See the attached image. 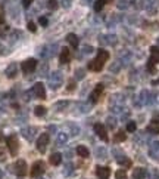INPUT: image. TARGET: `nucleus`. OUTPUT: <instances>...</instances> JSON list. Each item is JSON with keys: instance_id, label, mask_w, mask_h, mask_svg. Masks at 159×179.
<instances>
[{"instance_id": "12", "label": "nucleus", "mask_w": 159, "mask_h": 179, "mask_svg": "<svg viewBox=\"0 0 159 179\" xmlns=\"http://www.w3.org/2000/svg\"><path fill=\"white\" fill-rule=\"evenodd\" d=\"M61 161H62V154L61 152H53L50 155V164L58 166V164H61Z\"/></svg>"}, {"instance_id": "19", "label": "nucleus", "mask_w": 159, "mask_h": 179, "mask_svg": "<svg viewBox=\"0 0 159 179\" xmlns=\"http://www.w3.org/2000/svg\"><path fill=\"white\" fill-rule=\"evenodd\" d=\"M106 1H108V0H96V3H94V10H96V12H100V10L103 9V6L106 4Z\"/></svg>"}, {"instance_id": "29", "label": "nucleus", "mask_w": 159, "mask_h": 179, "mask_svg": "<svg viewBox=\"0 0 159 179\" xmlns=\"http://www.w3.org/2000/svg\"><path fill=\"white\" fill-rule=\"evenodd\" d=\"M39 22H40V25H43V27H46V25L49 24V21H47V18H44V16H40Z\"/></svg>"}, {"instance_id": "3", "label": "nucleus", "mask_w": 159, "mask_h": 179, "mask_svg": "<svg viewBox=\"0 0 159 179\" xmlns=\"http://www.w3.org/2000/svg\"><path fill=\"white\" fill-rule=\"evenodd\" d=\"M36 67H37V61L33 59V58H30V59H27V61H24V62L21 64V70H22L25 74L33 73V71L36 70Z\"/></svg>"}, {"instance_id": "9", "label": "nucleus", "mask_w": 159, "mask_h": 179, "mask_svg": "<svg viewBox=\"0 0 159 179\" xmlns=\"http://www.w3.org/2000/svg\"><path fill=\"white\" fill-rule=\"evenodd\" d=\"M102 93H103V85H102V83H99V85L94 88V90L90 93V101H91V102H97Z\"/></svg>"}, {"instance_id": "16", "label": "nucleus", "mask_w": 159, "mask_h": 179, "mask_svg": "<svg viewBox=\"0 0 159 179\" xmlns=\"http://www.w3.org/2000/svg\"><path fill=\"white\" fill-rule=\"evenodd\" d=\"M150 59H153L155 62H159V47L156 46L150 47Z\"/></svg>"}, {"instance_id": "33", "label": "nucleus", "mask_w": 159, "mask_h": 179, "mask_svg": "<svg viewBox=\"0 0 159 179\" xmlns=\"http://www.w3.org/2000/svg\"><path fill=\"white\" fill-rule=\"evenodd\" d=\"M65 105H66V102H59V104H58V108H63Z\"/></svg>"}, {"instance_id": "5", "label": "nucleus", "mask_w": 159, "mask_h": 179, "mask_svg": "<svg viewBox=\"0 0 159 179\" xmlns=\"http://www.w3.org/2000/svg\"><path fill=\"white\" fill-rule=\"evenodd\" d=\"M49 141H50V138H49L47 133L40 135V138L37 139V150H39L40 152H44V151H46V148H47V145H49Z\"/></svg>"}, {"instance_id": "27", "label": "nucleus", "mask_w": 159, "mask_h": 179, "mask_svg": "<svg viewBox=\"0 0 159 179\" xmlns=\"http://www.w3.org/2000/svg\"><path fill=\"white\" fill-rule=\"evenodd\" d=\"M4 160H6V150L0 147V161H4Z\"/></svg>"}, {"instance_id": "20", "label": "nucleus", "mask_w": 159, "mask_h": 179, "mask_svg": "<svg viewBox=\"0 0 159 179\" xmlns=\"http://www.w3.org/2000/svg\"><path fill=\"white\" fill-rule=\"evenodd\" d=\"M114 139H115V142H124V141L127 139V135L124 133L122 130H119L118 133H115V138H114Z\"/></svg>"}, {"instance_id": "14", "label": "nucleus", "mask_w": 159, "mask_h": 179, "mask_svg": "<svg viewBox=\"0 0 159 179\" xmlns=\"http://www.w3.org/2000/svg\"><path fill=\"white\" fill-rule=\"evenodd\" d=\"M66 40H68V43L72 46V47H78V37H77L74 33H69V34L66 36Z\"/></svg>"}, {"instance_id": "24", "label": "nucleus", "mask_w": 159, "mask_h": 179, "mask_svg": "<svg viewBox=\"0 0 159 179\" xmlns=\"http://www.w3.org/2000/svg\"><path fill=\"white\" fill-rule=\"evenodd\" d=\"M118 163L122 164V166H125V167L131 166V160H128V158H118Z\"/></svg>"}, {"instance_id": "34", "label": "nucleus", "mask_w": 159, "mask_h": 179, "mask_svg": "<svg viewBox=\"0 0 159 179\" xmlns=\"http://www.w3.org/2000/svg\"><path fill=\"white\" fill-rule=\"evenodd\" d=\"M1 24H4V16L0 13V25H1Z\"/></svg>"}, {"instance_id": "13", "label": "nucleus", "mask_w": 159, "mask_h": 179, "mask_svg": "<svg viewBox=\"0 0 159 179\" xmlns=\"http://www.w3.org/2000/svg\"><path fill=\"white\" fill-rule=\"evenodd\" d=\"M133 178L134 179H144L146 178V170H144L143 167H137V169H134V172H133Z\"/></svg>"}, {"instance_id": "11", "label": "nucleus", "mask_w": 159, "mask_h": 179, "mask_svg": "<svg viewBox=\"0 0 159 179\" xmlns=\"http://www.w3.org/2000/svg\"><path fill=\"white\" fill-rule=\"evenodd\" d=\"M69 58H71V55H69L68 47H63V49L61 50V55H59V61H61V64H68V62H69Z\"/></svg>"}, {"instance_id": "28", "label": "nucleus", "mask_w": 159, "mask_h": 179, "mask_svg": "<svg viewBox=\"0 0 159 179\" xmlns=\"http://www.w3.org/2000/svg\"><path fill=\"white\" fill-rule=\"evenodd\" d=\"M28 30H30V31H33V33H36V31H37V27H36V24H34L33 21H30V22H28Z\"/></svg>"}, {"instance_id": "21", "label": "nucleus", "mask_w": 159, "mask_h": 179, "mask_svg": "<svg viewBox=\"0 0 159 179\" xmlns=\"http://www.w3.org/2000/svg\"><path fill=\"white\" fill-rule=\"evenodd\" d=\"M34 114H36V116H39V117H43V116L46 114V108H44V107H41V105L36 107V110H34Z\"/></svg>"}, {"instance_id": "8", "label": "nucleus", "mask_w": 159, "mask_h": 179, "mask_svg": "<svg viewBox=\"0 0 159 179\" xmlns=\"http://www.w3.org/2000/svg\"><path fill=\"white\" fill-rule=\"evenodd\" d=\"M94 132L97 133V136H99L100 139H103L105 142L109 139V138H108V133H106V129H105V126H103L102 123H96V124H94Z\"/></svg>"}, {"instance_id": "15", "label": "nucleus", "mask_w": 159, "mask_h": 179, "mask_svg": "<svg viewBox=\"0 0 159 179\" xmlns=\"http://www.w3.org/2000/svg\"><path fill=\"white\" fill-rule=\"evenodd\" d=\"M77 154H78L80 157H82V158H87V157L90 155V151H88L84 145H78V147H77Z\"/></svg>"}, {"instance_id": "26", "label": "nucleus", "mask_w": 159, "mask_h": 179, "mask_svg": "<svg viewBox=\"0 0 159 179\" xmlns=\"http://www.w3.org/2000/svg\"><path fill=\"white\" fill-rule=\"evenodd\" d=\"M47 6H49V9H52V10H55V9L58 7V0H49V3H47Z\"/></svg>"}, {"instance_id": "23", "label": "nucleus", "mask_w": 159, "mask_h": 179, "mask_svg": "<svg viewBox=\"0 0 159 179\" xmlns=\"http://www.w3.org/2000/svg\"><path fill=\"white\" fill-rule=\"evenodd\" d=\"M155 65H156V62H155L153 59H150V58H149V61H147V70H149L150 73H153V71H155Z\"/></svg>"}, {"instance_id": "18", "label": "nucleus", "mask_w": 159, "mask_h": 179, "mask_svg": "<svg viewBox=\"0 0 159 179\" xmlns=\"http://www.w3.org/2000/svg\"><path fill=\"white\" fill-rule=\"evenodd\" d=\"M147 132L153 135H158L159 133V123H152L150 126H147Z\"/></svg>"}, {"instance_id": "1", "label": "nucleus", "mask_w": 159, "mask_h": 179, "mask_svg": "<svg viewBox=\"0 0 159 179\" xmlns=\"http://www.w3.org/2000/svg\"><path fill=\"white\" fill-rule=\"evenodd\" d=\"M108 59H109V53L106 50H103V49H99L97 50V56L93 61L88 62L87 68L91 70V71H102V68H103V65H105V62Z\"/></svg>"}, {"instance_id": "31", "label": "nucleus", "mask_w": 159, "mask_h": 179, "mask_svg": "<svg viewBox=\"0 0 159 179\" xmlns=\"http://www.w3.org/2000/svg\"><path fill=\"white\" fill-rule=\"evenodd\" d=\"M58 139H59V142H65V141H66V136H65L63 133H61V135H59V138H58Z\"/></svg>"}, {"instance_id": "22", "label": "nucleus", "mask_w": 159, "mask_h": 179, "mask_svg": "<svg viewBox=\"0 0 159 179\" xmlns=\"http://www.w3.org/2000/svg\"><path fill=\"white\" fill-rule=\"evenodd\" d=\"M115 178L117 179H127V172H125L124 169H119V170H117V173H115Z\"/></svg>"}, {"instance_id": "32", "label": "nucleus", "mask_w": 159, "mask_h": 179, "mask_svg": "<svg viewBox=\"0 0 159 179\" xmlns=\"http://www.w3.org/2000/svg\"><path fill=\"white\" fill-rule=\"evenodd\" d=\"M74 88H75V83H74V82H71V83H69V86H68V90H74Z\"/></svg>"}, {"instance_id": "4", "label": "nucleus", "mask_w": 159, "mask_h": 179, "mask_svg": "<svg viewBox=\"0 0 159 179\" xmlns=\"http://www.w3.org/2000/svg\"><path fill=\"white\" fill-rule=\"evenodd\" d=\"M13 172L18 176H25L27 175V163H25V160H18L13 164Z\"/></svg>"}, {"instance_id": "10", "label": "nucleus", "mask_w": 159, "mask_h": 179, "mask_svg": "<svg viewBox=\"0 0 159 179\" xmlns=\"http://www.w3.org/2000/svg\"><path fill=\"white\" fill-rule=\"evenodd\" d=\"M96 173H97V178L99 179H109V176H111V169H109V167L99 166L97 170H96Z\"/></svg>"}, {"instance_id": "6", "label": "nucleus", "mask_w": 159, "mask_h": 179, "mask_svg": "<svg viewBox=\"0 0 159 179\" xmlns=\"http://www.w3.org/2000/svg\"><path fill=\"white\" fill-rule=\"evenodd\" d=\"M44 170H46L44 163H43V161H36V163L33 164V169H31V176H33V178H37V176L44 173Z\"/></svg>"}, {"instance_id": "7", "label": "nucleus", "mask_w": 159, "mask_h": 179, "mask_svg": "<svg viewBox=\"0 0 159 179\" xmlns=\"http://www.w3.org/2000/svg\"><path fill=\"white\" fill-rule=\"evenodd\" d=\"M33 92H34V95H36L39 99H44V98H46V89H44V85L40 83V82L33 86Z\"/></svg>"}, {"instance_id": "17", "label": "nucleus", "mask_w": 159, "mask_h": 179, "mask_svg": "<svg viewBox=\"0 0 159 179\" xmlns=\"http://www.w3.org/2000/svg\"><path fill=\"white\" fill-rule=\"evenodd\" d=\"M6 74H7V77L13 79V77L16 76V64H12V65L6 70Z\"/></svg>"}, {"instance_id": "2", "label": "nucleus", "mask_w": 159, "mask_h": 179, "mask_svg": "<svg viewBox=\"0 0 159 179\" xmlns=\"http://www.w3.org/2000/svg\"><path fill=\"white\" fill-rule=\"evenodd\" d=\"M6 144H7V148H9V152L15 157L18 154V150H19V144H18V138L15 135H10L7 139H6Z\"/></svg>"}, {"instance_id": "30", "label": "nucleus", "mask_w": 159, "mask_h": 179, "mask_svg": "<svg viewBox=\"0 0 159 179\" xmlns=\"http://www.w3.org/2000/svg\"><path fill=\"white\" fill-rule=\"evenodd\" d=\"M33 1H34V0H22V4H24V7H28Z\"/></svg>"}, {"instance_id": "35", "label": "nucleus", "mask_w": 159, "mask_h": 179, "mask_svg": "<svg viewBox=\"0 0 159 179\" xmlns=\"http://www.w3.org/2000/svg\"><path fill=\"white\" fill-rule=\"evenodd\" d=\"M153 85H159V79H158V80H155V82H153Z\"/></svg>"}, {"instance_id": "25", "label": "nucleus", "mask_w": 159, "mask_h": 179, "mask_svg": "<svg viewBox=\"0 0 159 179\" xmlns=\"http://www.w3.org/2000/svg\"><path fill=\"white\" fill-rule=\"evenodd\" d=\"M136 129H137V126H136L134 122H130V123L127 124V132H134Z\"/></svg>"}]
</instances>
